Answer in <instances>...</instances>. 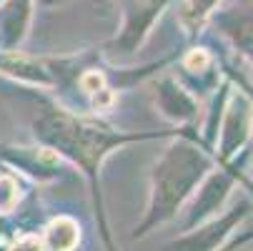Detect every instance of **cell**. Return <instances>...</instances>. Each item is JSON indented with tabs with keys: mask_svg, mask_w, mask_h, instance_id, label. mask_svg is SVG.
Returning <instances> with one entry per match:
<instances>
[{
	"mask_svg": "<svg viewBox=\"0 0 253 251\" xmlns=\"http://www.w3.org/2000/svg\"><path fill=\"white\" fill-rule=\"evenodd\" d=\"M35 136H38L45 146H50L55 153H63L70 161H76L88 173L90 186H93V196H95V203H98L100 231L105 236L108 251H116V246L111 241V231H108V224L103 219V208H100V186H98L100 163L111 149H118V146L130 143V141L156 138V133H121V131H113V128L95 123V121L76 118L68 111L48 108V111L41 113L38 121H35Z\"/></svg>",
	"mask_w": 253,
	"mask_h": 251,
	"instance_id": "1",
	"label": "cell"
},
{
	"mask_svg": "<svg viewBox=\"0 0 253 251\" xmlns=\"http://www.w3.org/2000/svg\"><path fill=\"white\" fill-rule=\"evenodd\" d=\"M213 168V161L206 151L191 146L186 141H175L173 146L158 158L151 173V203L135 231L133 239L146 236L156 226L170 221L180 203H183L193 189L201 184V178Z\"/></svg>",
	"mask_w": 253,
	"mask_h": 251,
	"instance_id": "2",
	"label": "cell"
},
{
	"mask_svg": "<svg viewBox=\"0 0 253 251\" xmlns=\"http://www.w3.org/2000/svg\"><path fill=\"white\" fill-rule=\"evenodd\" d=\"M248 208H251L248 201H238L226 213V216H221L218 221H213V224H208L203 229H196V231H191L186 236L175 239L173 244L166 246V251H213L215 246H218L231 234V229L236 224H241L248 216Z\"/></svg>",
	"mask_w": 253,
	"mask_h": 251,
	"instance_id": "3",
	"label": "cell"
},
{
	"mask_svg": "<svg viewBox=\"0 0 253 251\" xmlns=\"http://www.w3.org/2000/svg\"><path fill=\"white\" fill-rule=\"evenodd\" d=\"M231 184H233V178H231V176H226L223 171H221V173H211V176L206 178L203 189L198 191V199H196L193 208H191V221H188V226H193L198 219L208 216L211 211L218 208V206H221V201L228 196Z\"/></svg>",
	"mask_w": 253,
	"mask_h": 251,
	"instance_id": "4",
	"label": "cell"
},
{
	"mask_svg": "<svg viewBox=\"0 0 253 251\" xmlns=\"http://www.w3.org/2000/svg\"><path fill=\"white\" fill-rule=\"evenodd\" d=\"M3 156L38 178H53L58 173V158L48 149H10Z\"/></svg>",
	"mask_w": 253,
	"mask_h": 251,
	"instance_id": "5",
	"label": "cell"
},
{
	"mask_svg": "<svg viewBox=\"0 0 253 251\" xmlns=\"http://www.w3.org/2000/svg\"><path fill=\"white\" fill-rule=\"evenodd\" d=\"M248 123H251V111L246 108V105L233 108L228 113V121H226L223 136H221V161L223 163L238 151V146L243 143V138L248 133Z\"/></svg>",
	"mask_w": 253,
	"mask_h": 251,
	"instance_id": "6",
	"label": "cell"
},
{
	"mask_svg": "<svg viewBox=\"0 0 253 251\" xmlns=\"http://www.w3.org/2000/svg\"><path fill=\"white\" fill-rule=\"evenodd\" d=\"M78 239H81L78 224L68 216H58L55 221L48 224L43 246L48 251H73L78 246Z\"/></svg>",
	"mask_w": 253,
	"mask_h": 251,
	"instance_id": "7",
	"label": "cell"
},
{
	"mask_svg": "<svg viewBox=\"0 0 253 251\" xmlns=\"http://www.w3.org/2000/svg\"><path fill=\"white\" fill-rule=\"evenodd\" d=\"M161 108L170 121H188L196 116V103L170 81L161 86Z\"/></svg>",
	"mask_w": 253,
	"mask_h": 251,
	"instance_id": "8",
	"label": "cell"
},
{
	"mask_svg": "<svg viewBox=\"0 0 253 251\" xmlns=\"http://www.w3.org/2000/svg\"><path fill=\"white\" fill-rule=\"evenodd\" d=\"M18 206V184L10 176H0V213H8Z\"/></svg>",
	"mask_w": 253,
	"mask_h": 251,
	"instance_id": "9",
	"label": "cell"
},
{
	"mask_svg": "<svg viewBox=\"0 0 253 251\" xmlns=\"http://www.w3.org/2000/svg\"><path fill=\"white\" fill-rule=\"evenodd\" d=\"M10 251H45V246H43V239H38L35 234H23L15 239Z\"/></svg>",
	"mask_w": 253,
	"mask_h": 251,
	"instance_id": "10",
	"label": "cell"
}]
</instances>
